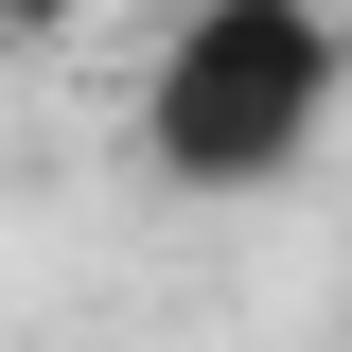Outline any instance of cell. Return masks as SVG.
Wrapping results in <instances>:
<instances>
[{
	"instance_id": "cell-1",
	"label": "cell",
	"mask_w": 352,
	"mask_h": 352,
	"mask_svg": "<svg viewBox=\"0 0 352 352\" xmlns=\"http://www.w3.org/2000/svg\"><path fill=\"white\" fill-rule=\"evenodd\" d=\"M352 106V18L335 0H194L141 71V159L176 194H264L300 176L317 124Z\"/></svg>"
},
{
	"instance_id": "cell-2",
	"label": "cell",
	"mask_w": 352,
	"mask_h": 352,
	"mask_svg": "<svg viewBox=\"0 0 352 352\" xmlns=\"http://www.w3.org/2000/svg\"><path fill=\"white\" fill-rule=\"evenodd\" d=\"M0 18H18V36H88L106 0H0Z\"/></svg>"
}]
</instances>
